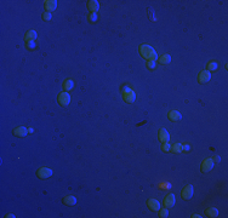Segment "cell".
Wrapping results in <instances>:
<instances>
[{
    "label": "cell",
    "mask_w": 228,
    "mask_h": 218,
    "mask_svg": "<svg viewBox=\"0 0 228 218\" xmlns=\"http://www.w3.org/2000/svg\"><path fill=\"white\" fill-rule=\"evenodd\" d=\"M140 53L142 57L147 58L148 61H157V52L154 48H152L151 46H148V45H141L140 46Z\"/></svg>",
    "instance_id": "1"
},
{
    "label": "cell",
    "mask_w": 228,
    "mask_h": 218,
    "mask_svg": "<svg viewBox=\"0 0 228 218\" xmlns=\"http://www.w3.org/2000/svg\"><path fill=\"white\" fill-rule=\"evenodd\" d=\"M36 175H38V177L40 178V180H46V178H50L52 176V170H51L50 167L43 166V167H40L38 170Z\"/></svg>",
    "instance_id": "2"
},
{
    "label": "cell",
    "mask_w": 228,
    "mask_h": 218,
    "mask_svg": "<svg viewBox=\"0 0 228 218\" xmlns=\"http://www.w3.org/2000/svg\"><path fill=\"white\" fill-rule=\"evenodd\" d=\"M193 194H194L193 185H186L182 189V192H181V196H182V199H184V200L191 199V197L193 196Z\"/></svg>",
    "instance_id": "3"
},
{
    "label": "cell",
    "mask_w": 228,
    "mask_h": 218,
    "mask_svg": "<svg viewBox=\"0 0 228 218\" xmlns=\"http://www.w3.org/2000/svg\"><path fill=\"white\" fill-rule=\"evenodd\" d=\"M58 103L61 104L62 107H66V105H68L69 103H71V96H69L66 91H63V92H61L58 95Z\"/></svg>",
    "instance_id": "4"
},
{
    "label": "cell",
    "mask_w": 228,
    "mask_h": 218,
    "mask_svg": "<svg viewBox=\"0 0 228 218\" xmlns=\"http://www.w3.org/2000/svg\"><path fill=\"white\" fill-rule=\"evenodd\" d=\"M212 167H214V160L211 159V157H209V159H205L202 162L200 170H202V172H209V171L212 170Z\"/></svg>",
    "instance_id": "5"
},
{
    "label": "cell",
    "mask_w": 228,
    "mask_h": 218,
    "mask_svg": "<svg viewBox=\"0 0 228 218\" xmlns=\"http://www.w3.org/2000/svg\"><path fill=\"white\" fill-rule=\"evenodd\" d=\"M210 79H211V73L207 72V71H203L199 74V76H198V81H199L200 84H205V83L209 81Z\"/></svg>",
    "instance_id": "6"
},
{
    "label": "cell",
    "mask_w": 228,
    "mask_h": 218,
    "mask_svg": "<svg viewBox=\"0 0 228 218\" xmlns=\"http://www.w3.org/2000/svg\"><path fill=\"white\" fill-rule=\"evenodd\" d=\"M158 137H159V141H160L162 143L169 142V140H170V136H169V133H167V131L165 130L164 127L159 130V132H158Z\"/></svg>",
    "instance_id": "7"
},
{
    "label": "cell",
    "mask_w": 228,
    "mask_h": 218,
    "mask_svg": "<svg viewBox=\"0 0 228 218\" xmlns=\"http://www.w3.org/2000/svg\"><path fill=\"white\" fill-rule=\"evenodd\" d=\"M147 204H148L149 210H152V211H159L160 210V202L157 199H149Z\"/></svg>",
    "instance_id": "8"
},
{
    "label": "cell",
    "mask_w": 228,
    "mask_h": 218,
    "mask_svg": "<svg viewBox=\"0 0 228 218\" xmlns=\"http://www.w3.org/2000/svg\"><path fill=\"white\" fill-rule=\"evenodd\" d=\"M176 202V199H175V195L174 194H169L165 196L164 199V206L165 207H172Z\"/></svg>",
    "instance_id": "9"
},
{
    "label": "cell",
    "mask_w": 228,
    "mask_h": 218,
    "mask_svg": "<svg viewBox=\"0 0 228 218\" xmlns=\"http://www.w3.org/2000/svg\"><path fill=\"white\" fill-rule=\"evenodd\" d=\"M27 133H28V128L24 126H19V127L14 128V135L17 137H24V136H27Z\"/></svg>",
    "instance_id": "10"
},
{
    "label": "cell",
    "mask_w": 228,
    "mask_h": 218,
    "mask_svg": "<svg viewBox=\"0 0 228 218\" xmlns=\"http://www.w3.org/2000/svg\"><path fill=\"white\" fill-rule=\"evenodd\" d=\"M44 6H45V9H46L47 12H51V11H54V10H56L57 1H56V0H46L45 4H44Z\"/></svg>",
    "instance_id": "11"
},
{
    "label": "cell",
    "mask_w": 228,
    "mask_h": 218,
    "mask_svg": "<svg viewBox=\"0 0 228 218\" xmlns=\"http://www.w3.org/2000/svg\"><path fill=\"white\" fill-rule=\"evenodd\" d=\"M87 9L90 10L92 14H96L98 11V9H100V4L96 0H90V1H87Z\"/></svg>",
    "instance_id": "12"
},
{
    "label": "cell",
    "mask_w": 228,
    "mask_h": 218,
    "mask_svg": "<svg viewBox=\"0 0 228 218\" xmlns=\"http://www.w3.org/2000/svg\"><path fill=\"white\" fill-rule=\"evenodd\" d=\"M62 202H63L64 205H67V206H73V205L76 204V197L73 196V195H67V196L63 197Z\"/></svg>",
    "instance_id": "13"
},
{
    "label": "cell",
    "mask_w": 228,
    "mask_h": 218,
    "mask_svg": "<svg viewBox=\"0 0 228 218\" xmlns=\"http://www.w3.org/2000/svg\"><path fill=\"white\" fill-rule=\"evenodd\" d=\"M36 38H38V34H36L35 31H28L26 33V35H24V40H26V43H28V41H34Z\"/></svg>",
    "instance_id": "14"
},
{
    "label": "cell",
    "mask_w": 228,
    "mask_h": 218,
    "mask_svg": "<svg viewBox=\"0 0 228 218\" xmlns=\"http://www.w3.org/2000/svg\"><path fill=\"white\" fill-rule=\"evenodd\" d=\"M167 116H169V119H170L171 121H178L182 118L181 113L177 112V110H170L169 114H167Z\"/></svg>",
    "instance_id": "15"
},
{
    "label": "cell",
    "mask_w": 228,
    "mask_h": 218,
    "mask_svg": "<svg viewBox=\"0 0 228 218\" xmlns=\"http://www.w3.org/2000/svg\"><path fill=\"white\" fill-rule=\"evenodd\" d=\"M135 98H136V95H135L134 91H129V92L124 93V101L127 102V103H134Z\"/></svg>",
    "instance_id": "16"
},
{
    "label": "cell",
    "mask_w": 228,
    "mask_h": 218,
    "mask_svg": "<svg viewBox=\"0 0 228 218\" xmlns=\"http://www.w3.org/2000/svg\"><path fill=\"white\" fill-rule=\"evenodd\" d=\"M217 67H219V64H217V62H215V61H210L209 63L206 64V71L207 72H216L217 71Z\"/></svg>",
    "instance_id": "17"
},
{
    "label": "cell",
    "mask_w": 228,
    "mask_h": 218,
    "mask_svg": "<svg viewBox=\"0 0 228 218\" xmlns=\"http://www.w3.org/2000/svg\"><path fill=\"white\" fill-rule=\"evenodd\" d=\"M73 86H74V83H73V80H71V79H67V80L63 81V88L66 91H71L73 88Z\"/></svg>",
    "instance_id": "18"
},
{
    "label": "cell",
    "mask_w": 228,
    "mask_h": 218,
    "mask_svg": "<svg viewBox=\"0 0 228 218\" xmlns=\"http://www.w3.org/2000/svg\"><path fill=\"white\" fill-rule=\"evenodd\" d=\"M205 213L207 217H217L219 216V210L215 209V207H211V209H207Z\"/></svg>",
    "instance_id": "19"
},
{
    "label": "cell",
    "mask_w": 228,
    "mask_h": 218,
    "mask_svg": "<svg viewBox=\"0 0 228 218\" xmlns=\"http://www.w3.org/2000/svg\"><path fill=\"white\" fill-rule=\"evenodd\" d=\"M158 61H159V63H162V64H167L171 61V56L170 55H163L162 57L158 58Z\"/></svg>",
    "instance_id": "20"
},
{
    "label": "cell",
    "mask_w": 228,
    "mask_h": 218,
    "mask_svg": "<svg viewBox=\"0 0 228 218\" xmlns=\"http://www.w3.org/2000/svg\"><path fill=\"white\" fill-rule=\"evenodd\" d=\"M171 150H172V153H181L183 150L182 144L181 143H175L174 145H171Z\"/></svg>",
    "instance_id": "21"
},
{
    "label": "cell",
    "mask_w": 228,
    "mask_h": 218,
    "mask_svg": "<svg viewBox=\"0 0 228 218\" xmlns=\"http://www.w3.org/2000/svg\"><path fill=\"white\" fill-rule=\"evenodd\" d=\"M87 21L90 22V23H96V21H97V14L90 12V14L87 15Z\"/></svg>",
    "instance_id": "22"
},
{
    "label": "cell",
    "mask_w": 228,
    "mask_h": 218,
    "mask_svg": "<svg viewBox=\"0 0 228 218\" xmlns=\"http://www.w3.org/2000/svg\"><path fill=\"white\" fill-rule=\"evenodd\" d=\"M159 188H160V189H163V190H167V189H170V188H171V183L163 182V183L159 184Z\"/></svg>",
    "instance_id": "23"
},
{
    "label": "cell",
    "mask_w": 228,
    "mask_h": 218,
    "mask_svg": "<svg viewBox=\"0 0 228 218\" xmlns=\"http://www.w3.org/2000/svg\"><path fill=\"white\" fill-rule=\"evenodd\" d=\"M162 150L163 152H170L171 150V145L169 144V142H165L162 144Z\"/></svg>",
    "instance_id": "24"
},
{
    "label": "cell",
    "mask_w": 228,
    "mask_h": 218,
    "mask_svg": "<svg viewBox=\"0 0 228 218\" xmlns=\"http://www.w3.org/2000/svg\"><path fill=\"white\" fill-rule=\"evenodd\" d=\"M155 67H157V62L155 61H148L147 62V68L148 69H152V71H153V69H155Z\"/></svg>",
    "instance_id": "25"
},
{
    "label": "cell",
    "mask_w": 228,
    "mask_h": 218,
    "mask_svg": "<svg viewBox=\"0 0 228 218\" xmlns=\"http://www.w3.org/2000/svg\"><path fill=\"white\" fill-rule=\"evenodd\" d=\"M167 216H169V211H167L166 209L159 210V217H162V218H166Z\"/></svg>",
    "instance_id": "26"
},
{
    "label": "cell",
    "mask_w": 228,
    "mask_h": 218,
    "mask_svg": "<svg viewBox=\"0 0 228 218\" xmlns=\"http://www.w3.org/2000/svg\"><path fill=\"white\" fill-rule=\"evenodd\" d=\"M41 17H43L44 21H50V19L52 18V15H51V12H44Z\"/></svg>",
    "instance_id": "27"
},
{
    "label": "cell",
    "mask_w": 228,
    "mask_h": 218,
    "mask_svg": "<svg viewBox=\"0 0 228 218\" xmlns=\"http://www.w3.org/2000/svg\"><path fill=\"white\" fill-rule=\"evenodd\" d=\"M26 46L29 50H33V48H35V41H28V43H26Z\"/></svg>",
    "instance_id": "28"
},
{
    "label": "cell",
    "mask_w": 228,
    "mask_h": 218,
    "mask_svg": "<svg viewBox=\"0 0 228 218\" xmlns=\"http://www.w3.org/2000/svg\"><path fill=\"white\" fill-rule=\"evenodd\" d=\"M182 148L184 152H189L191 150V145L189 144H182Z\"/></svg>",
    "instance_id": "29"
},
{
    "label": "cell",
    "mask_w": 228,
    "mask_h": 218,
    "mask_svg": "<svg viewBox=\"0 0 228 218\" xmlns=\"http://www.w3.org/2000/svg\"><path fill=\"white\" fill-rule=\"evenodd\" d=\"M212 160H214V161H217V162H219V161H220V156H217V155H216V156H214V159H212Z\"/></svg>",
    "instance_id": "30"
},
{
    "label": "cell",
    "mask_w": 228,
    "mask_h": 218,
    "mask_svg": "<svg viewBox=\"0 0 228 218\" xmlns=\"http://www.w3.org/2000/svg\"><path fill=\"white\" fill-rule=\"evenodd\" d=\"M33 131H34L33 127H28V132H29V133H33Z\"/></svg>",
    "instance_id": "31"
},
{
    "label": "cell",
    "mask_w": 228,
    "mask_h": 218,
    "mask_svg": "<svg viewBox=\"0 0 228 218\" xmlns=\"http://www.w3.org/2000/svg\"><path fill=\"white\" fill-rule=\"evenodd\" d=\"M6 218H15V216L10 213V214H6Z\"/></svg>",
    "instance_id": "32"
},
{
    "label": "cell",
    "mask_w": 228,
    "mask_h": 218,
    "mask_svg": "<svg viewBox=\"0 0 228 218\" xmlns=\"http://www.w3.org/2000/svg\"><path fill=\"white\" fill-rule=\"evenodd\" d=\"M192 217H193V218H199V217H202V216H199V214H193Z\"/></svg>",
    "instance_id": "33"
}]
</instances>
